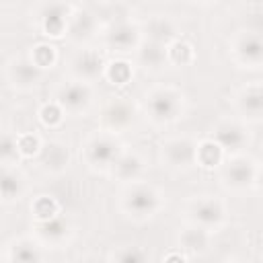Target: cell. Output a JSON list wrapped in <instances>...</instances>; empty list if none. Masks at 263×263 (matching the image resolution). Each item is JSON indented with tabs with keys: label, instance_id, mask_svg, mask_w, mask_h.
<instances>
[{
	"label": "cell",
	"instance_id": "ac0fdd59",
	"mask_svg": "<svg viewBox=\"0 0 263 263\" xmlns=\"http://www.w3.org/2000/svg\"><path fill=\"white\" fill-rule=\"evenodd\" d=\"M70 236H72V224L62 214L43 222H33V238L41 247H62L70 240Z\"/></svg>",
	"mask_w": 263,
	"mask_h": 263
},
{
	"label": "cell",
	"instance_id": "7c38bea8",
	"mask_svg": "<svg viewBox=\"0 0 263 263\" xmlns=\"http://www.w3.org/2000/svg\"><path fill=\"white\" fill-rule=\"evenodd\" d=\"M99 35H101L103 45L117 53L136 51V47L142 41L140 27H138V23H132V21H119L113 25H105V27H101Z\"/></svg>",
	"mask_w": 263,
	"mask_h": 263
},
{
	"label": "cell",
	"instance_id": "5b68a950",
	"mask_svg": "<svg viewBox=\"0 0 263 263\" xmlns=\"http://www.w3.org/2000/svg\"><path fill=\"white\" fill-rule=\"evenodd\" d=\"M97 121L101 132H107L111 136L125 134L138 121V107L125 97H113L99 109Z\"/></svg>",
	"mask_w": 263,
	"mask_h": 263
},
{
	"label": "cell",
	"instance_id": "4316f807",
	"mask_svg": "<svg viewBox=\"0 0 263 263\" xmlns=\"http://www.w3.org/2000/svg\"><path fill=\"white\" fill-rule=\"evenodd\" d=\"M193 62H195V47L191 41L179 37L166 45V66L183 68V66H189Z\"/></svg>",
	"mask_w": 263,
	"mask_h": 263
},
{
	"label": "cell",
	"instance_id": "5bb4252c",
	"mask_svg": "<svg viewBox=\"0 0 263 263\" xmlns=\"http://www.w3.org/2000/svg\"><path fill=\"white\" fill-rule=\"evenodd\" d=\"M37 166L45 175H64L72 164V152L70 146L62 140H49L41 144V150L37 154Z\"/></svg>",
	"mask_w": 263,
	"mask_h": 263
},
{
	"label": "cell",
	"instance_id": "52a82bcc",
	"mask_svg": "<svg viewBox=\"0 0 263 263\" xmlns=\"http://www.w3.org/2000/svg\"><path fill=\"white\" fill-rule=\"evenodd\" d=\"M197 142L189 136H171L160 144V162L175 173H185L195 166Z\"/></svg>",
	"mask_w": 263,
	"mask_h": 263
},
{
	"label": "cell",
	"instance_id": "e0dca14e",
	"mask_svg": "<svg viewBox=\"0 0 263 263\" xmlns=\"http://www.w3.org/2000/svg\"><path fill=\"white\" fill-rule=\"evenodd\" d=\"M43 74L27 55L10 58L6 64V78L16 90H33L43 80Z\"/></svg>",
	"mask_w": 263,
	"mask_h": 263
},
{
	"label": "cell",
	"instance_id": "ffe728a7",
	"mask_svg": "<svg viewBox=\"0 0 263 263\" xmlns=\"http://www.w3.org/2000/svg\"><path fill=\"white\" fill-rule=\"evenodd\" d=\"M234 105H236V111L240 113V117H245L247 121L259 123L261 117H263V88H261V82L255 80L251 84H245L236 92Z\"/></svg>",
	"mask_w": 263,
	"mask_h": 263
},
{
	"label": "cell",
	"instance_id": "4dcf8cb0",
	"mask_svg": "<svg viewBox=\"0 0 263 263\" xmlns=\"http://www.w3.org/2000/svg\"><path fill=\"white\" fill-rule=\"evenodd\" d=\"M41 144H43V140L33 132L16 134V150H18L21 158H37Z\"/></svg>",
	"mask_w": 263,
	"mask_h": 263
},
{
	"label": "cell",
	"instance_id": "2e32d148",
	"mask_svg": "<svg viewBox=\"0 0 263 263\" xmlns=\"http://www.w3.org/2000/svg\"><path fill=\"white\" fill-rule=\"evenodd\" d=\"M138 27H140V33H142L144 41L158 43L162 47H166L168 43H173L175 39L181 37L177 21L173 16H168V14H152Z\"/></svg>",
	"mask_w": 263,
	"mask_h": 263
},
{
	"label": "cell",
	"instance_id": "277c9868",
	"mask_svg": "<svg viewBox=\"0 0 263 263\" xmlns=\"http://www.w3.org/2000/svg\"><path fill=\"white\" fill-rule=\"evenodd\" d=\"M121 150H123V146L117 140V136H111L101 129L90 134L82 142V148H80L84 164L97 173H109L111 164L115 162V158L119 156Z\"/></svg>",
	"mask_w": 263,
	"mask_h": 263
},
{
	"label": "cell",
	"instance_id": "6da1fadb",
	"mask_svg": "<svg viewBox=\"0 0 263 263\" xmlns=\"http://www.w3.org/2000/svg\"><path fill=\"white\" fill-rule=\"evenodd\" d=\"M185 103L187 101L183 90L168 84H158L144 95V113L154 125L164 127L183 117Z\"/></svg>",
	"mask_w": 263,
	"mask_h": 263
},
{
	"label": "cell",
	"instance_id": "44dd1931",
	"mask_svg": "<svg viewBox=\"0 0 263 263\" xmlns=\"http://www.w3.org/2000/svg\"><path fill=\"white\" fill-rule=\"evenodd\" d=\"M177 245L185 255H195V257L205 255L212 247V232H208L197 224L187 222L177 234Z\"/></svg>",
	"mask_w": 263,
	"mask_h": 263
},
{
	"label": "cell",
	"instance_id": "d6a6232c",
	"mask_svg": "<svg viewBox=\"0 0 263 263\" xmlns=\"http://www.w3.org/2000/svg\"><path fill=\"white\" fill-rule=\"evenodd\" d=\"M18 158L16 136L10 132H0V166H12Z\"/></svg>",
	"mask_w": 263,
	"mask_h": 263
},
{
	"label": "cell",
	"instance_id": "8992f818",
	"mask_svg": "<svg viewBox=\"0 0 263 263\" xmlns=\"http://www.w3.org/2000/svg\"><path fill=\"white\" fill-rule=\"evenodd\" d=\"M228 220V208L224 199L216 195H199L187 205V222L205 228L208 232H218Z\"/></svg>",
	"mask_w": 263,
	"mask_h": 263
},
{
	"label": "cell",
	"instance_id": "836d02e7",
	"mask_svg": "<svg viewBox=\"0 0 263 263\" xmlns=\"http://www.w3.org/2000/svg\"><path fill=\"white\" fill-rule=\"evenodd\" d=\"M162 263H187V257H185V253H181V251H168V253L162 257Z\"/></svg>",
	"mask_w": 263,
	"mask_h": 263
},
{
	"label": "cell",
	"instance_id": "7402d4cb",
	"mask_svg": "<svg viewBox=\"0 0 263 263\" xmlns=\"http://www.w3.org/2000/svg\"><path fill=\"white\" fill-rule=\"evenodd\" d=\"M27 179L14 166H0V201L14 203L25 197Z\"/></svg>",
	"mask_w": 263,
	"mask_h": 263
},
{
	"label": "cell",
	"instance_id": "ba28073f",
	"mask_svg": "<svg viewBox=\"0 0 263 263\" xmlns=\"http://www.w3.org/2000/svg\"><path fill=\"white\" fill-rule=\"evenodd\" d=\"M107 60L105 53L92 45H84L78 47L70 60H68V74L72 80H80V82H95L97 78H103Z\"/></svg>",
	"mask_w": 263,
	"mask_h": 263
},
{
	"label": "cell",
	"instance_id": "8fae6325",
	"mask_svg": "<svg viewBox=\"0 0 263 263\" xmlns=\"http://www.w3.org/2000/svg\"><path fill=\"white\" fill-rule=\"evenodd\" d=\"M210 138L222 148V152L226 154V158L228 156L245 154V148L251 142V136H249L247 125L242 121H238V119H220L214 125Z\"/></svg>",
	"mask_w": 263,
	"mask_h": 263
},
{
	"label": "cell",
	"instance_id": "83f0119b",
	"mask_svg": "<svg viewBox=\"0 0 263 263\" xmlns=\"http://www.w3.org/2000/svg\"><path fill=\"white\" fill-rule=\"evenodd\" d=\"M103 78L113 86H125L134 78V66L127 60H111L105 66Z\"/></svg>",
	"mask_w": 263,
	"mask_h": 263
},
{
	"label": "cell",
	"instance_id": "9c48e42d",
	"mask_svg": "<svg viewBox=\"0 0 263 263\" xmlns=\"http://www.w3.org/2000/svg\"><path fill=\"white\" fill-rule=\"evenodd\" d=\"M66 115L72 117H82L84 113H88V109L92 107L95 101V90L90 84L80 82V80H64L58 88H55V99H53Z\"/></svg>",
	"mask_w": 263,
	"mask_h": 263
},
{
	"label": "cell",
	"instance_id": "9a60e30c",
	"mask_svg": "<svg viewBox=\"0 0 263 263\" xmlns=\"http://www.w3.org/2000/svg\"><path fill=\"white\" fill-rule=\"evenodd\" d=\"M99 33H101V23L97 21L92 8L76 6L74 12H72V16H70L68 29H66L68 41H72V43L84 47V45H88Z\"/></svg>",
	"mask_w": 263,
	"mask_h": 263
},
{
	"label": "cell",
	"instance_id": "1f68e13d",
	"mask_svg": "<svg viewBox=\"0 0 263 263\" xmlns=\"http://www.w3.org/2000/svg\"><path fill=\"white\" fill-rule=\"evenodd\" d=\"M39 121L45 125V127H49V129H53V127H60L62 123H64V117H66V113H64V109L55 103V101H47V103H43L41 107H39Z\"/></svg>",
	"mask_w": 263,
	"mask_h": 263
},
{
	"label": "cell",
	"instance_id": "cb8c5ba5",
	"mask_svg": "<svg viewBox=\"0 0 263 263\" xmlns=\"http://www.w3.org/2000/svg\"><path fill=\"white\" fill-rule=\"evenodd\" d=\"M134 53H136V64L148 72H158L166 66V47L158 43H150L142 39Z\"/></svg>",
	"mask_w": 263,
	"mask_h": 263
},
{
	"label": "cell",
	"instance_id": "d590c367",
	"mask_svg": "<svg viewBox=\"0 0 263 263\" xmlns=\"http://www.w3.org/2000/svg\"><path fill=\"white\" fill-rule=\"evenodd\" d=\"M4 263H10V261H4Z\"/></svg>",
	"mask_w": 263,
	"mask_h": 263
},
{
	"label": "cell",
	"instance_id": "f1b7e54d",
	"mask_svg": "<svg viewBox=\"0 0 263 263\" xmlns=\"http://www.w3.org/2000/svg\"><path fill=\"white\" fill-rule=\"evenodd\" d=\"M60 214V201L47 193H41L37 195L33 201H31V216H33V222H43V220H49V218H55Z\"/></svg>",
	"mask_w": 263,
	"mask_h": 263
},
{
	"label": "cell",
	"instance_id": "603a6c76",
	"mask_svg": "<svg viewBox=\"0 0 263 263\" xmlns=\"http://www.w3.org/2000/svg\"><path fill=\"white\" fill-rule=\"evenodd\" d=\"M6 261L10 263H43V247L35 238H16L6 247Z\"/></svg>",
	"mask_w": 263,
	"mask_h": 263
},
{
	"label": "cell",
	"instance_id": "484cf974",
	"mask_svg": "<svg viewBox=\"0 0 263 263\" xmlns=\"http://www.w3.org/2000/svg\"><path fill=\"white\" fill-rule=\"evenodd\" d=\"M27 58L41 70V72H47V70H53L58 60H60V53H58V47L49 41H37L29 47V53Z\"/></svg>",
	"mask_w": 263,
	"mask_h": 263
},
{
	"label": "cell",
	"instance_id": "d6986e66",
	"mask_svg": "<svg viewBox=\"0 0 263 263\" xmlns=\"http://www.w3.org/2000/svg\"><path fill=\"white\" fill-rule=\"evenodd\" d=\"M144 171H146V162L144 158L134 152V150H121L119 156L115 158V162L111 164L109 168V175L117 181V183H123V185H132V183H138L142 181L144 177Z\"/></svg>",
	"mask_w": 263,
	"mask_h": 263
},
{
	"label": "cell",
	"instance_id": "e575fe53",
	"mask_svg": "<svg viewBox=\"0 0 263 263\" xmlns=\"http://www.w3.org/2000/svg\"><path fill=\"white\" fill-rule=\"evenodd\" d=\"M228 263H240V261H228Z\"/></svg>",
	"mask_w": 263,
	"mask_h": 263
},
{
	"label": "cell",
	"instance_id": "3957f363",
	"mask_svg": "<svg viewBox=\"0 0 263 263\" xmlns=\"http://www.w3.org/2000/svg\"><path fill=\"white\" fill-rule=\"evenodd\" d=\"M218 171H220V185L228 193L251 191L253 187H257L259 175H261L259 160H255L247 154L228 156Z\"/></svg>",
	"mask_w": 263,
	"mask_h": 263
},
{
	"label": "cell",
	"instance_id": "30bf717a",
	"mask_svg": "<svg viewBox=\"0 0 263 263\" xmlns=\"http://www.w3.org/2000/svg\"><path fill=\"white\" fill-rule=\"evenodd\" d=\"M230 55L240 68H259L263 62V39L259 29L236 31L230 39Z\"/></svg>",
	"mask_w": 263,
	"mask_h": 263
},
{
	"label": "cell",
	"instance_id": "f546056e",
	"mask_svg": "<svg viewBox=\"0 0 263 263\" xmlns=\"http://www.w3.org/2000/svg\"><path fill=\"white\" fill-rule=\"evenodd\" d=\"M111 263H152V257L140 245H125L111 255Z\"/></svg>",
	"mask_w": 263,
	"mask_h": 263
},
{
	"label": "cell",
	"instance_id": "4fadbf2b",
	"mask_svg": "<svg viewBox=\"0 0 263 263\" xmlns=\"http://www.w3.org/2000/svg\"><path fill=\"white\" fill-rule=\"evenodd\" d=\"M74 8H76V4H70V2H45V4H41L37 10L41 33L49 39L66 37V29H68V23H70Z\"/></svg>",
	"mask_w": 263,
	"mask_h": 263
},
{
	"label": "cell",
	"instance_id": "7a4b0ae2",
	"mask_svg": "<svg viewBox=\"0 0 263 263\" xmlns=\"http://www.w3.org/2000/svg\"><path fill=\"white\" fill-rule=\"evenodd\" d=\"M164 205V199H162V193L146 183V181H138V183H132V185H125L123 193H121V199H119V208L121 212L132 218L134 222H146V220H152Z\"/></svg>",
	"mask_w": 263,
	"mask_h": 263
},
{
	"label": "cell",
	"instance_id": "d4e9b609",
	"mask_svg": "<svg viewBox=\"0 0 263 263\" xmlns=\"http://www.w3.org/2000/svg\"><path fill=\"white\" fill-rule=\"evenodd\" d=\"M224 160H226V154L222 152V148L212 138L197 142V150H195V164L197 166L214 171V168H220Z\"/></svg>",
	"mask_w": 263,
	"mask_h": 263
}]
</instances>
